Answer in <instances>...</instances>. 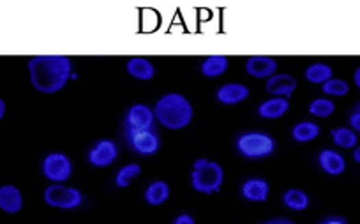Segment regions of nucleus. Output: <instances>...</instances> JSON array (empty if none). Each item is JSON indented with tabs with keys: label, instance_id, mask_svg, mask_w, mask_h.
<instances>
[{
	"label": "nucleus",
	"instance_id": "11",
	"mask_svg": "<svg viewBox=\"0 0 360 224\" xmlns=\"http://www.w3.org/2000/svg\"><path fill=\"white\" fill-rule=\"evenodd\" d=\"M297 79L290 75H283V73L270 76L265 84V90L274 97H290L297 90Z\"/></svg>",
	"mask_w": 360,
	"mask_h": 224
},
{
	"label": "nucleus",
	"instance_id": "13",
	"mask_svg": "<svg viewBox=\"0 0 360 224\" xmlns=\"http://www.w3.org/2000/svg\"><path fill=\"white\" fill-rule=\"evenodd\" d=\"M270 192V187L267 184V180L263 179H249L242 184L240 187V195L242 198H245L248 201H253V203H261V201H267Z\"/></svg>",
	"mask_w": 360,
	"mask_h": 224
},
{
	"label": "nucleus",
	"instance_id": "25",
	"mask_svg": "<svg viewBox=\"0 0 360 224\" xmlns=\"http://www.w3.org/2000/svg\"><path fill=\"white\" fill-rule=\"evenodd\" d=\"M335 112V104L331 99H325V97H320L315 99L309 104V113L313 116H318V119H327L332 113Z\"/></svg>",
	"mask_w": 360,
	"mask_h": 224
},
{
	"label": "nucleus",
	"instance_id": "10",
	"mask_svg": "<svg viewBox=\"0 0 360 224\" xmlns=\"http://www.w3.org/2000/svg\"><path fill=\"white\" fill-rule=\"evenodd\" d=\"M245 71L253 78H267L278 73V62L272 57H263V55H254L245 60Z\"/></svg>",
	"mask_w": 360,
	"mask_h": 224
},
{
	"label": "nucleus",
	"instance_id": "21",
	"mask_svg": "<svg viewBox=\"0 0 360 224\" xmlns=\"http://www.w3.org/2000/svg\"><path fill=\"white\" fill-rule=\"evenodd\" d=\"M331 78H334V76H332V67L327 66V64H313V66H309L306 69V79L309 84L323 85L327 84Z\"/></svg>",
	"mask_w": 360,
	"mask_h": 224
},
{
	"label": "nucleus",
	"instance_id": "20",
	"mask_svg": "<svg viewBox=\"0 0 360 224\" xmlns=\"http://www.w3.org/2000/svg\"><path fill=\"white\" fill-rule=\"evenodd\" d=\"M168 198H170V187H168L165 180H156V182H152L147 187L145 199L149 205L158 207V205L165 203Z\"/></svg>",
	"mask_w": 360,
	"mask_h": 224
},
{
	"label": "nucleus",
	"instance_id": "5",
	"mask_svg": "<svg viewBox=\"0 0 360 224\" xmlns=\"http://www.w3.org/2000/svg\"><path fill=\"white\" fill-rule=\"evenodd\" d=\"M46 205L53 208H64V210H73L78 208L83 201L82 192L76 187H66L62 184H51L46 187L45 191Z\"/></svg>",
	"mask_w": 360,
	"mask_h": 224
},
{
	"label": "nucleus",
	"instance_id": "30",
	"mask_svg": "<svg viewBox=\"0 0 360 224\" xmlns=\"http://www.w3.org/2000/svg\"><path fill=\"white\" fill-rule=\"evenodd\" d=\"M263 224H295V223H291V221L288 219H272V221H267V223Z\"/></svg>",
	"mask_w": 360,
	"mask_h": 224
},
{
	"label": "nucleus",
	"instance_id": "34",
	"mask_svg": "<svg viewBox=\"0 0 360 224\" xmlns=\"http://www.w3.org/2000/svg\"><path fill=\"white\" fill-rule=\"evenodd\" d=\"M357 112H359V113H360V103H359V106H357Z\"/></svg>",
	"mask_w": 360,
	"mask_h": 224
},
{
	"label": "nucleus",
	"instance_id": "14",
	"mask_svg": "<svg viewBox=\"0 0 360 224\" xmlns=\"http://www.w3.org/2000/svg\"><path fill=\"white\" fill-rule=\"evenodd\" d=\"M21 207H23V196L20 189L11 184L0 186V210H4L5 214H18Z\"/></svg>",
	"mask_w": 360,
	"mask_h": 224
},
{
	"label": "nucleus",
	"instance_id": "17",
	"mask_svg": "<svg viewBox=\"0 0 360 224\" xmlns=\"http://www.w3.org/2000/svg\"><path fill=\"white\" fill-rule=\"evenodd\" d=\"M290 110V103L286 97H272V99H267L258 106V115L263 116V119H279V116L285 115L286 112Z\"/></svg>",
	"mask_w": 360,
	"mask_h": 224
},
{
	"label": "nucleus",
	"instance_id": "22",
	"mask_svg": "<svg viewBox=\"0 0 360 224\" xmlns=\"http://www.w3.org/2000/svg\"><path fill=\"white\" fill-rule=\"evenodd\" d=\"M283 201H285L286 207L295 212H302L309 207V196L300 189H288L283 195Z\"/></svg>",
	"mask_w": 360,
	"mask_h": 224
},
{
	"label": "nucleus",
	"instance_id": "15",
	"mask_svg": "<svg viewBox=\"0 0 360 224\" xmlns=\"http://www.w3.org/2000/svg\"><path fill=\"white\" fill-rule=\"evenodd\" d=\"M215 97L221 104L232 106V104H239L248 99L249 88L242 84H224L223 87H219Z\"/></svg>",
	"mask_w": 360,
	"mask_h": 224
},
{
	"label": "nucleus",
	"instance_id": "1",
	"mask_svg": "<svg viewBox=\"0 0 360 224\" xmlns=\"http://www.w3.org/2000/svg\"><path fill=\"white\" fill-rule=\"evenodd\" d=\"M73 64L66 55H38L29 60L30 84L41 94L62 90L71 79Z\"/></svg>",
	"mask_w": 360,
	"mask_h": 224
},
{
	"label": "nucleus",
	"instance_id": "8",
	"mask_svg": "<svg viewBox=\"0 0 360 224\" xmlns=\"http://www.w3.org/2000/svg\"><path fill=\"white\" fill-rule=\"evenodd\" d=\"M154 121V110H150L147 104H133L128 110L124 119V131H145V129H152Z\"/></svg>",
	"mask_w": 360,
	"mask_h": 224
},
{
	"label": "nucleus",
	"instance_id": "7",
	"mask_svg": "<svg viewBox=\"0 0 360 224\" xmlns=\"http://www.w3.org/2000/svg\"><path fill=\"white\" fill-rule=\"evenodd\" d=\"M128 145L140 155H154L161 147L159 136L154 133L152 129L145 131H124Z\"/></svg>",
	"mask_w": 360,
	"mask_h": 224
},
{
	"label": "nucleus",
	"instance_id": "32",
	"mask_svg": "<svg viewBox=\"0 0 360 224\" xmlns=\"http://www.w3.org/2000/svg\"><path fill=\"white\" fill-rule=\"evenodd\" d=\"M353 159H355V162H359L360 164V143L355 147V150H353Z\"/></svg>",
	"mask_w": 360,
	"mask_h": 224
},
{
	"label": "nucleus",
	"instance_id": "3",
	"mask_svg": "<svg viewBox=\"0 0 360 224\" xmlns=\"http://www.w3.org/2000/svg\"><path fill=\"white\" fill-rule=\"evenodd\" d=\"M224 180V171L219 162L208 161V159H196L191 173V184L195 191L202 195H214L221 191Z\"/></svg>",
	"mask_w": 360,
	"mask_h": 224
},
{
	"label": "nucleus",
	"instance_id": "28",
	"mask_svg": "<svg viewBox=\"0 0 360 224\" xmlns=\"http://www.w3.org/2000/svg\"><path fill=\"white\" fill-rule=\"evenodd\" d=\"M173 224H196V223H195V217L189 216V214H180V216L173 221Z\"/></svg>",
	"mask_w": 360,
	"mask_h": 224
},
{
	"label": "nucleus",
	"instance_id": "16",
	"mask_svg": "<svg viewBox=\"0 0 360 224\" xmlns=\"http://www.w3.org/2000/svg\"><path fill=\"white\" fill-rule=\"evenodd\" d=\"M125 69L133 78L141 79V82H149L156 76V67L150 62L149 58L143 57H133L129 58L128 64H125Z\"/></svg>",
	"mask_w": 360,
	"mask_h": 224
},
{
	"label": "nucleus",
	"instance_id": "33",
	"mask_svg": "<svg viewBox=\"0 0 360 224\" xmlns=\"http://www.w3.org/2000/svg\"><path fill=\"white\" fill-rule=\"evenodd\" d=\"M4 115H5V103H4V99L0 97V121L4 119Z\"/></svg>",
	"mask_w": 360,
	"mask_h": 224
},
{
	"label": "nucleus",
	"instance_id": "24",
	"mask_svg": "<svg viewBox=\"0 0 360 224\" xmlns=\"http://www.w3.org/2000/svg\"><path fill=\"white\" fill-rule=\"evenodd\" d=\"M140 173H141V168L138 166V164H134V162H131V164H125V166L120 168L115 175L117 187H120V189L129 187L131 184H133V180L136 179V177H140Z\"/></svg>",
	"mask_w": 360,
	"mask_h": 224
},
{
	"label": "nucleus",
	"instance_id": "29",
	"mask_svg": "<svg viewBox=\"0 0 360 224\" xmlns=\"http://www.w3.org/2000/svg\"><path fill=\"white\" fill-rule=\"evenodd\" d=\"M320 224H348L343 217H328V219L322 221Z\"/></svg>",
	"mask_w": 360,
	"mask_h": 224
},
{
	"label": "nucleus",
	"instance_id": "19",
	"mask_svg": "<svg viewBox=\"0 0 360 224\" xmlns=\"http://www.w3.org/2000/svg\"><path fill=\"white\" fill-rule=\"evenodd\" d=\"M291 136L298 143H309V141L316 140L320 136V125L311 121L298 122L291 129Z\"/></svg>",
	"mask_w": 360,
	"mask_h": 224
},
{
	"label": "nucleus",
	"instance_id": "18",
	"mask_svg": "<svg viewBox=\"0 0 360 224\" xmlns=\"http://www.w3.org/2000/svg\"><path fill=\"white\" fill-rule=\"evenodd\" d=\"M228 57L224 55H211L202 62V75L207 78H219L228 69Z\"/></svg>",
	"mask_w": 360,
	"mask_h": 224
},
{
	"label": "nucleus",
	"instance_id": "6",
	"mask_svg": "<svg viewBox=\"0 0 360 224\" xmlns=\"http://www.w3.org/2000/svg\"><path fill=\"white\" fill-rule=\"evenodd\" d=\"M73 173V162L62 152H51L43 159V175L53 184H62Z\"/></svg>",
	"mask_w": 360,
	"mask_h": 224
},
{
	"label": "nucleus",
	"instance_id": "27",
	"mask_svg": "<svg viewBox=\"0 0 360 224\" xmlns=\"http://www.w3.org/2000/svg\"><path fill=\"white\" fill-rule=\"evenodd\" d=\"M350 127H352L355 133L360 134V113L359 112H353L352 115H350Z\"/></svg>",
	"mask_w": 360,
	"mask_h": 224
},
{
	"label": "nucleus",
	"instance_id": "2",
	"mask_svg": "<svg viewBox=\"0 0 360 224\" xmlns=\"http://www.w3.org/2000/svg\"><path fill=\"white\" fill-rule=\"evenodd\" d=\"M193 115H195L193 104L186 96L177 94V92H170V94L163 96L154 106L156 121L171 131L187 127L193 121Z\"/></svg>",
	"mask_w": 360,
	"mask_h": 224
},
{
	"label": "nucleus",
	"instance_id": "12",
	"mask_svg": "<svg viewBox=\"0 0 360 224\" xmlns=\"http://www.w3.org/2000/svg\"><path fill=\"white\" fill-rule=\"evenodd\" d=\"M318 164L322 166V170L325 171V173L332 175V177L343 175L344 170H346V159H344L339 152H335V150L332 149H325L320 152Z\"/></svg>",
	"mask_w": 360,
	"mask_h": 224
},
{
	"label": "nucleus",
	"instance_id": "9",
	"mask_svg": "<svg viewBox=\"0 0 360 224\" xmlns=\"http://www.w3.org/2000/svg\"><path fill=\"white\" fill-rule=\"evenodd\" d=\"M119 158L117 143L112 140H99L88 152V162L95 168H106Z\"/></svg>",
	"mask_w": 360,
	"mask_h": 224
},
{
	"label": "nucleus",
	"instance_id": "4",
	"mask_svg": "<svg viewBox=\"0 0 360 224\" xmlns=\"http://www.w3.org/2000/svg\"><path fill=\"white\" fill-rule=\"evenodd\" d=\"M237 150L248 159H263L274 154L276 141L270 134L251 131V133H244L237 138Z\"/></svg>",
	"mask_w": 360,
	"mask_h": 224
},
{
	"label": "nucleus",
	"instance_id": "26",
	"mask_svg": "<svg viewBox=\"0 0 360 224\" xmlns=\"http://www.w3.org/2000/svg\"><path fill=\"white\" fill-rule=\"evenodd\" d=\"M323 94H327V96H334V97H343L346 96L348 92H350V85L341 78H331L327 84L322 85Z\"/></svg>",
	"mask_w": 360,
	"mask_h": 224
},
{
	"label": "nucleus",
	"instance_id": "23",
	"mask_svg": "<svg viewBox=\"0 0 360 224\" xmlns=\"http://www.w3.org/2000/svg\"><path fill=\"white\" fill-rule=\"evenodd\" d=\"M331 136H332V141H334L337 147H341V149H355L357 141H359L357 133L352 127L332 129Z\"/></svg>",
	"mask_w": 360,
	"mask_h": 224
},
{
	"label": "nucleus",
	"instance_id": "31",
	"mask_svg": "<svg viewBox=\"0 0 360 224\" xmlns=\"http://www.w3.org/2000/svg\"><path fill=\"white\" fill-rule=\"evenodd\" d=\"M353 82H355V85H357V87L360 88V66L357 67L355 75H353Z\"/></svg>",
	"mask_w": 360,
	"mask_h": 224
}]
</instances>
